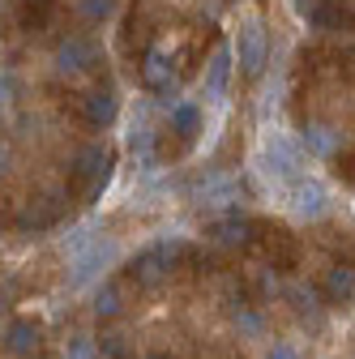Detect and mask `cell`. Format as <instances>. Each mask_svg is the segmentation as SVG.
<instances>
[{
	"label": "cell",
	"mask_w": 355,
	"mask_h": 359,
	"mask_svg": "<svg viewBox=\"0 0 355 359\" xmlns=\"http://www.w3.org/2000/svg\"><path fill=\"white\" fill-rule=\"evenodd\" d=\"M261 171L265 175H274L279 184L283 180H295V167H300V154H295V146L287 142V137H279V133H270L265 137V146H261Z\"/></svg>",
	"instance_id": "cell-1"
},
{
	"label": "cell",
	"mask_w": 355,
	"mask_h": 359,
	"mask_svg": "<svg viewBox=\"0 0 355 359\" xmlns=\"http://www.w3.org/2000/svg\"><path fill=\"white\" fill-rule=\"evenodd\" d=\"M240 65H244V73H261V65H265V26H261V18H248L240 26Z\"/></svg>",
	"instance_id": "cell-2"
},
{
	"label": "cell",
	"mask_w": 355,
	"mask_h": 359,
	"mask_svg": "<svg viewBox=\"0 0 355 359\" xmlns=\"http://www.w3.org/2000/svg\"><path fill=\"white\" fill-rule=\"evenodd\" d=\"M287 197H291V210L295 214H308V218L326 210V189L317 184V180H295Z\"/></svg>",
	"instance_id": "cell-3"
},
{
	"label": "cell",
	"mask_w": 355,
	"mask_h": 359,
	"mask_svg": "<svg viewBox=\"0 0 355 359\" xmlns=\"http://www.w3.org/2000/svg\"><path fill=\"white\" fill-rule=\"evenodd\" d=\"M227 73H232V56H227V48H218L214 60H210V81H206V90H210L214 99L227 90Z\"/></svg>",
	"instance_id": "cell-4"
},
{
	"label": "cell",
	"mask_w": 355,
	"mask_h": 359,
	"mask_svg": "<svg viewBox=\"0 0 355 359\" xmlns=\"http://www.w3.org/2000/svg\"><path fill=\"white\" fill-rule=\"evenodd\" d=\"M304 146H308V150H313V154H321V158H326V154H334V146H338V137H334V133H330V128H308V133H304Z\"/></svg>",
	"instance_id": "cell-5"
},
{
	"label": "cell",
	"mask_w": 355,
	"mask_h": 359,
	"mask_svg": "<svg viewBox=\"0 0 355 359\" xmlns=\"http://www.w3.org/2000/svg\"><path fill=\"white\" fill-rule=\"evenodd\" d=\"M197 107L193 103H180V107H175L171 111V124H175V133H185V137H193V133H197Z\"/></svg>",
	"instance_id": "cell-6"
},
{
	"label": "cell",
	"mask_w": 355,
	"mask_h": 359,
	"mask_svg": "<svg viewBox=\"0 0 355 359\" xmlns=\"http://www.w3.org/2000/svg\"><path fill=\"white\" fill-rule=\"evenodd\" d=\"M146 77H150V86H167V81H171V73L163 69V60H159V56H150V60H146Z\"/></svg>",
	"instance_id": "cell-7"
},
{
	"label": "cell",
	"mask_w": 355,
	"mask_h": 359,
	"mask_svg": "<svg viewBox=\"0 0 355 359\" xmlns=\"http://www.w3.org/2000/svg\"><path fill=\"white\" fill-rule=\"evenodd\" d=\"M351 287H355V278H351V274H334V278H330V295H347Z\"/></svg>",
	"instance_id": "cell-8"
},
{
	"label": "cell",
	"mask_w": 355,
	"mask_h": 359,
	"mask_svg": "<svg viewBox=\"0 0 355 359\" xmlns=\"http://www.w3.org/2000/svg\"><path fill=\"white\" fill-rule=\"evenodd\" d=\"M69 359H95V346H91V342H73Z\"/></svg>",
	"instance_id": "cell-9"
},
{
	"label": "cell",
	"mask_w": 355,
	"mask_h": 359,
	"mask_svg": "<svg viewBox=\"0 0 355 359\" xmlns=\"http://www.w3.org/2000/svg\"><path fill=\"white\" fill-rule=\"evenodd\" d=\"M270 359H295V351H291V346H279V351H274Z\"/></svg>",
	"instance_id": "cell-10"
}]
</instances>
